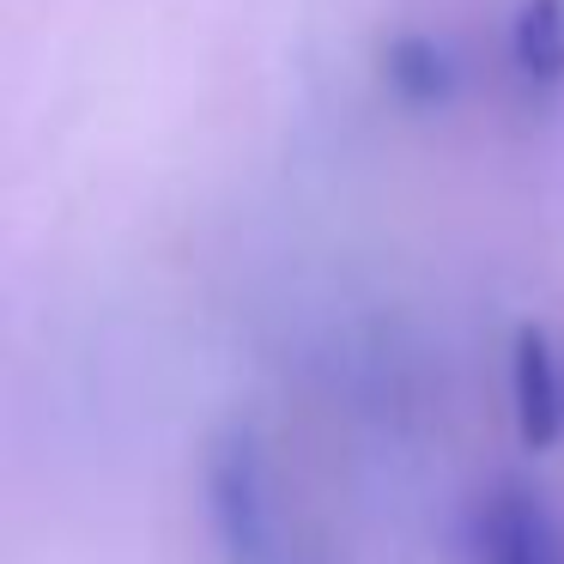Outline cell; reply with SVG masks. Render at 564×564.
<instances>
[{
  "mask_svg": "<svg viewBox=\"0 0 564 564\" xmlns=\"http://www.w3.org/2000/svg\"><path fill=\"white\" fill-rule=\"evenodd\" d=\"M516 425H522V437L534 449H546L564 431V370L546 328L516 334Z\"/></svg>",
  "mask_w": 564,
  "mask_h": 564,
  "instance_id": "3957f363",
  "label": "cell"
},
{
  "mask_svg": "<svg viewBox=\"0 0 564 564\" xmlns=\"http://www.w3.org/2000/svg\"><path fill=\"white\" fill-rule=\"evenodd\" d=\"M510 67L528 91L564 86V0H522L510 19Z\"/></svg>",
  "mask_w": 564,
  "mask_h": 564,
  "instance_id": "5b68a950",
  "label": "cell"
},
{
  "mask_svg": "<svg viewBox=\"0 0 564 564\" xmlns=\"http://www.w3.org/2000/svg\"><path fill=\"white\" fill-rule=\"evenodd\" d=\"M382 79H389V91H394L401 104L431 110V104H449L462 67H455V50H449L443 37L401 31V37H389V50H382Z\"/></svg>",
  "mask_w": 564,
  "mask_h": 564,
  "instance_id": "277c9868",
  "label": "cell"
},
{
  "mask_svg": "<svg viewBox=\"0 0 564 564\" xmlns=\"http://www.w3.org/2000/svg\"><path fill=\"white\" fill-rule=\"evenodd\" d=\"M207 522L219 534L225 564H280L268 467L249 431H225L207 449Z\"/></svg>",
  "mask_w": 564,
  "mask_h": 564,
  "instance_id": "6da1fadb",
  "label": "cell"
},
{
  "mask_svg": "<svg viewBox=\"0 0 564 564\" xmlns=\"http://www.w3.org/2000/svg\"><path fill=\"white\" fill-rule=\"evenodd\" d=\"M474 564H564V516L528 479H498L474 503Z\"/></svg>",
  "mask_w": 564,
  "mask_h": 564,
  "instance_id": "7a4b0ae2",
  "label": "cell"
}]
</instances>
